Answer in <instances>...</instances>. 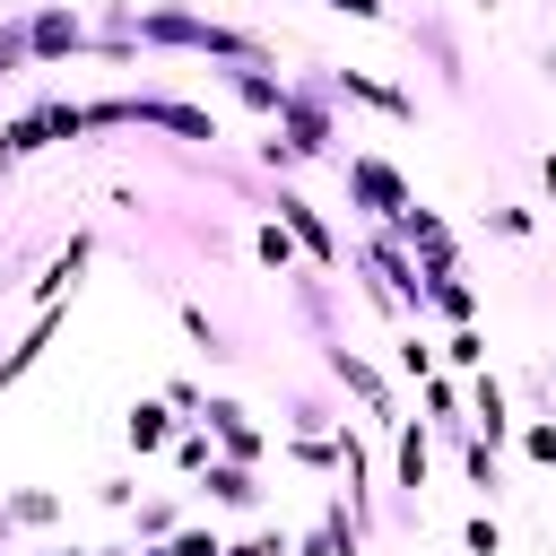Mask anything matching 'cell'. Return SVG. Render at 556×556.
Segmentation results:
<instances>
[{
	"instance_id": "8d00e7d4",
	"label": "cell",
	"mask_w": 556,
	"mask_h": 556,
	"mask_svg": "<svg viewBox=\"0 0 556 556\" xmlns=\"http://www.w3.org/2000/svg\"><path fill=\"white\" fill-rule=\"evenodd\" d=\"M0 539H9V495H0Z\"/></svg>"
},
{
	"instance_id": "603a6c76",
	"label": "cell",
	"mask_w": 556,
	"mask_h": 556,
	"mask_svg": "<svg viewBox=\"0 0 556 556\" xmlns=\"http://www.w3.org/2000/svg\"><path fill=\"white\" fill-rule=\"evenodd\" d=\"M165 556H226V530H217V521H182V530L165 539Z\"/></svg>"
},
{
	"instance_id": "7402d4cb",
	"label": "cell",
	"mask_w": 556,
	"mask_h": 556,
	"mask_svg": "<svg viewBox=\"0 0 556 556\" xmlns=\"http://www.w3.org/2000/svg\"><path fill=\"white\" fill-rule=\"evenodd\" d=\"M130 530H139V539H174V530H182V504H174V495H148V504H130Z\"/></svg>"
},
{
	"instance_id": "d590c367",
	"label": "cell",
	"mask_w": 556,
	"mask_h": 556,
	"mask_svg": "<svg viewBox=\"0 0 556 556\" xmlns=\"http://www.w3.org/2000/svg\"><path fill=\"white\" fill-rule=\"evenodd\" d=\"M539 70H547V78H556V43H547V61H539Z\"/></svg>"
},
{
	"instance_id": "d6a6232c",
	"label": "cell",
	"mask_w": 556,
	"mask_h": 556,
	"mask_svg": "<svg viewBox=\"0 0 556 556\" xmlns=\"http://www.w3.org/2000/svg\"><path fill=\"white\" fill-rule=\"evenodd\" d=\"M539 191H547V200H556V156H539Z\"/></svg>"
},
{
	"instance_id": "7c38bea8",
	"label": "cell",
	"mask_w": 556,
	"mask_h": 556,
	"mask_svg": "<svg viewBox=\"0 0 556 556\" xmlns=\"http://www.w3.org/2000/svg\"><path fill=\"white\" fill-rule=\"evenodd\" d=\"M426 313L434 321H478V287L460 278V261L452 269H426Z\"/></svg>"
},
{
	"instance_id": "e0dca14e",
	"label": "cell",
	"mask_w": 556,
	"mask_h": 556,
	"mask_svg": "<svg viewBox=\"0 0 556 556\" xmlns=\"http://www.w3.org/2000/svg\"><path fill=\"white\" fill-rule=\"evenodd\" d=\"M252 252H261V269H278V278H295V269H313V261L295 252V235H287L278 217H261V226H252Z\"/></svg>"
},
{
	"instance_id": "5bb4252c",
	"label": "cell",
	"mask_w": 556,
	"mask_h": 556,
	"mask_svg": "<svg viewBox=\"0 0 556 556\" xmlns=\"http://www.w3.org/2000/svg\"><path fill=\"white\" fill-rule=\"evenodd\" d=\"M460 469H469V495H504V443H486V434H460Z\"/></svg>"
},
{
	"instance_id": "4316f807",
	"label": "cell",
	"mask_w": 556,
	"mask_h": 556,
	"mask_svg": "<svg viewBox=\"0 0 556 556\" xmlns=\"http://www.w3.org/2000/svg\"><path fill=\"white\" fill-rule=\"evenodd\" d=\"M460 547H469V556H504V530H495V513H469V521H460Z\"/></svg>"
},
{
	"instance_id": "ab89813d",
	"label": "cell",
	"mask_w": 556,
	"mask_h": 556,
	"mask_svg": "<svg viewBox=\"0 0 556 556\" xmlns=\"http://www.w3.org/2000/svg\"><path fill=\"white\" fill-rule=\"evenodd\" d=\"M547 374H556V356H547Z\"/></svg>"
},
{
	"instance_id": "74e56055",
	"label": "cell",
	"mask_w": 556,
	"mask_h": 556,
	"mask_svg": "<svg viewBox=\"0 0 556 556\" xmlns=\"http://www.w3.org/2000/svg\"><path fill=\"white\" fill-rule=\"evenodd\" d=\"M96 556H130V547H96Z\"/></svg>"
},
{
	"instance_id": "484cf974",
	"label": "cell",
	"mask_w": 556,
	"mask_h": 556,
	"mask_svg": "<svg viewBox=\"0 0 556 556\" xmlns=\"http://www.w3.org/2000/svg\"><path fill=\"white\" fill-rule=\"evenodd\" d=\"M35 52H26V17H0V78H26Z\"/></svg>"
},
{
	"instance_id": "44dd1931",
	"label": "cell",
	"mask_w": 556,
	"mask_h": 556,
	"mask_svg": "<svg viewBox=\"0 0 556 556\" xmlns=\"http://www.w3.org/2000/svg\"><path fill=\"white\" fill-rule=\"evenodd\" d=\"M330 426H339L330 391H295V400H287V434H330Z\"/></svg>"
},
{
	"instance_id": "277c9868",
	"label": "cell",
	"mask_w": 556,
	"mask_h": 556,
	"mask_svg": "<svg viewBox=\"0 0 556 556\" xmlns=\"http://www.w3.org/2000/svg\"><path fill=\"white\" fill-rule=\"evenodd\" d=\"M269 208H278V226L295 235V252H304L321 278H348V252H339V235L321 226V208H313L304 191H287V182H278V191H269Z\"/></svg>"
},
{
	"instance_id": "d4e9b609",
	"label": "cell",
	"mask_w": 556,
	"mask_h": 556,
	"mask_svg": "<svg viewBox=\"0 0 556 556\" xmlns=\"http://www.w3.org/2000/svg\"><path fill=\"white\" fill-rule=\"evenodd\" d=\"M513 434H521V460H539V469H556V417H521Z\"/></svg>"
},
{
	"instance_id": "83f0119b",
	"label": "cell",
	"mask_w": 556,
	"mask_h": 556,
	"mask_svg": "<svg viewBox=\"0 0 556 556\" xmlns=\"http://www.w3.org/2000/svg\"><path fill=\"white\" fill-rule=\"evenodd\" d=\"M486 235H504V243H521V235H539V217H530V208H486Z\"/></svg>"
},
{
	"instance_id": "52a82bcc",
	"label": "cell",
	"mask_w": 556,
	"mask_h": 556,
	"mask_svg": "<svg viewBox=\"0 0 556 556\" xmlns=\"http://www.w3.org/2000/svg\"><path fill=\"white\" fill-rule=\"evenodd\" d=\"M426 469H434V434H426L417 417H391V486H400V513H408V521H417Z\"/></svg>"
},
{
	"instance_id": "8992f818",
	"label": "cell",
	"mask_w": 556,
	"mask_h": 556,
	"mask_svg": "<svg viewBox=\"0 0 556 556\" xmlns=\"http://www.w3.org/2000/svg\"><path fill=\"white\" fill-rule=\"evenodd\" d=\"M200 426L217 434V452H226V460H252V469H261V452H269V434L252 426V408H243V400H226V391H208V400H200Z\"/></svg>"
},
{
	"instance_id": "ffe728a7",
	"label": "cell",
	"mask_w": 556,
	"mask_h": 556,
	"mask_svg": "<svg viewBox=\"0 0 556 556\" xmlns=\"http://www.w3.org/2000/svg\"><path fill=\"white\" fill-rule=\"evenodd\" d=\"M52 521H61V495L52 486H17L9 495V530H52Z\"/></svg>"
},
{
	"instance_id": "ba28073f",
	"label": "cell",
	"mask_w": 556,
	"mask_h": 556,
	"mask_svg": "<svg viewBox=\"0 0 556 556\" xmlns=\"http://www.w3.org/2000/svg\"><path fill=\"white\" fill-rule=\"evenodd\" d=\"M321 78H330L339 104H365V113H382V122H417V96L391 87V78H374V70H321Z\"/></svg>"
},
{
	"instance_id": "f35d334b",
	"label": "cell",
	"mask_w": 556,
	"mask_h": 556,
	"mask_svg": "<svg viewBox=\"0 0 556 556\" xmlns=\"http://www.w3.org/2000/svg\"><path fill=\"white\" fill-rule=\"evenodd\" d=\"M478 9H504V0H478Z\"/></svg>"
},
{
	"instance_id": "4dcf8cb0",
	"label": "cell",
	"mask_w": 556,
	"mask_h": 556,
	"mask_svg": "<svg viewBox=\"0 0 556 556\" xmlns=\"http://www.w3.org/2000/svg\"><path fill=\"white\" fill-rule=\"evenodd\" d=\"M96 504H104V513H130V504H139V486H130V478H104V486H96Z\"/></svg>"
},
{
	"instance_id": "2e32d148",
	"label": "cell",
	"mask_w": 556,
	"mask_h": 556,
	"mask_svg": "<svg viewBox=\"0 0 556 556\" xmlns=\"http://www.w3.org/2000/svg\"><path fill=\"white\" fill-rule=\"evenodd\" d=\"M52 148V130H43V113H17V122H0V174H17L26 156H43Z\"/></svg>"
},
{
	"instance_id": "30bf717a",
	"label": "cell",
	"mask_w": 556,
	"mask_h": 556,
	"mask_svg": "<svg viewBox=\"0 0 556 556\" xmlns=\"http://www.w3.org/2000/svg\"><path fill=\"white\" fill-rule=\"evenodd\" d=\"M460 391H469V434H486V443H504V434L521 426V417H513V400H504V374H486V365H478V374H469Z\"/></svg>"
},
{
	"instance_id": "8fae6325",
	"label": "cell",
	"mask_w": 556,
	"mask_h": 556,
	"mask_svg": "<svg viewBox=\"0 0 556 556\" xmlns=\"http://www.w3.org/2000/svg\"><path fill=\"white\" fill-rule=\"evenodd\" d=\"M200 486H208V504H226V513H261V486H252V460H208L200 469Z\"/></svg>"
},
{
	"instance_id": "e575fe53",
	"label": "cell",
	"mask_w": 556,
	"mask_h": 556,
	"mask_svg": "<svg viewBox=\"0 0 556 556\" xmlns=\"http://www.w3.org/2000/svg\"><path fill=\"white\" fill-rule=\"evenodd\" d=\"M35 556H96V547H35Z\"/></svg>"
},
{
	"instance_id": "7a4b0ae2",
	"label": "cell",
	"mask_w": 556,
	"mask_h": 556,
	"mask_svg": "<svg viewBox=\"0 0 556 556\" xmlns=\"http://www.w3.org/2000/svg\"><path fill=\"white\" fill-rule=\"evenodd\" d=\"M339 174H348V208H365L374 226H391V217L417 200V191H408V174H400L391 156H365V148H348V156H339Z\"/></svg>"
},
{
	"instance_id": "4fadbf2b",
	"label": "cell",
	"mask_w": 556,
	"mask_h": 556,
	"mask_svg": "<svg viewBox=\"0 0 556 556\" xmlns=\"http://www.w3.org/2000/svg\"><path fill=\"white\" fill-rule=\"evenodd\" d=\"M61 321H70V313H61V304H52V313H35V321H26V339H17V348H9V356H0V391H9V382H17V374H26V365H43V348H52V339H61Z\"/></svg>"
},
{
	"instance_id": "6da1fadb",
	"label": "cell",
	"mask_w": 556,
	"mask_h": 556,
	"mask_svg": "<svg viewBox=\"0 0 556 556\" xmlns=\"http://www.w3.org/2000/svg\"><path fill=\"white\" fill-rule=\"evenodd\" d=\"M330 78H287V104H278V139L313 165V156H339V113H330Z\"/></svg>"
},
{
	"instance_id": "9c48e42d",
	"label": "cell",
	"mask_w": 556,
	"mask_h": 556,
	"mask_svg": "<svg viewBox=\"0 0 556 556\" xmlns=\"http://www.w3.org/2000/svg\"><path fill=\"white\" fill-rule=\"evenodd\" d=\"M87 261H96V235H70V243H61L52 261H43V278L26 287V304H35V313H52V304H61L70 287H78V269H87Z\"/></svg>"
},
{
	"instance_id": "ac0fdd59",
	"label": "cell",
	"mask_w": 556,
	"mask_h": 556,
	"mask_svg": "<svg viewBox=\"0 0 556 556\" xmlns=\"http://www.w3.org/2000/svg\"><path fill=\"white\" fill-rule=\"evenodd\" d=\"M165 452H174V469H182V478H200V469H208V460H217V434H208V426H200V417H182V426H174V443H165Z\"/></svg>"
},
{
	"instance_id": "836d02e7",
	"label": "cell",
	"mask_w": 556,
	"mask_h": 556,
	"mask_svg": "<svg viewBox=\"0 0 556 556\" xmlns=\"http://www.w3.org/2000/svg\"><path fill=\"white\" fill-rule=\"evenodd\" d=\"M130 556H165V539H139V547H130Z\"/></svg>"
},
{
	"instance_id": "1f68e13d",
	"label": "cell",
	"mask_w": 556,
	"mask_h": 556,
	"mask_svg": "<svg viewBox=\"0 0 556 556\" xmlns=\"http://www.w3.org/2000/svg\"><path fill=\"white\" fill-rule=\"evenodd\" d=\"M321 9H339V17H356V26H382V17H391L382 0H321Z\"/></svg>"
},
{
	"instance_id": "d6986e66",
	"label": "cell",
	"mask_w": 556,
	"mask_h": 556,
	"mask_svg": "<svg viewBox=\"0 0 556 556\" xmlns=\"http://www.w3.org/2000/svg\"><path fill=\"white\" fill-rule=\"evenodd\" d=\"M434 365H452V374H478V365H486V330H478V321H452V339L434 348Z\"/></svg>"
},
{
	"instance_id": "5b68a950",
	"label": "cell",
	"mask_w": 556,
	"mask_h": 556,
	"mask_svg": "<svg viewBox=\"0 0 556 556\" xmlns=\"http://www.w3.org/2000/svg\"><path fill=\"white\" fill-rule=\"evenodd\" d=\"M26 52H35V70H52L61 52H87V17H78L70 0H43V9H26Z\"/></svg>"
},
{
	"instance_id": "cb8c5ba5",
	"label": "cell",
	"mask_w": 556,
	"mask_h": 556,
	"mask_svg": "<svg viewBox=\"0 0 556 556\" xmlns=\"http://www.w3.org/2000/svg\"><path fill=\"white\" fill-rule=\"evenodd\" d=\"M391 374H400V382H426V374H434V348H426L417 330H408V339H391Z\"/></svg>"
},
{
	"instance_id": "9a60e30c",
	"label": "cell",
	"mask_w": 556,
	"mask_h": 556,
	"mask_svg": "<svg viewBox=\"0 0 556 556\" xmlns=\"http://www.w3.org/2000/svg\"><path fill=\"white\" fill-rule=\"evenodd\" d=\"M174 426H182V417H174L165 400H139V408L122 417V434H130V452H165V443H174Z\"/></svg>"
},
{
	"instance_id": "3957f363",
	"label": "cell",
	"mask_w": 556,
	"mask_h": 556,
	"mask_svg": "<svg viewBox=\"0 0 556 556\" xmlns=\"http://www.w3.org/2000/svg\"><path fill=\"white\" fill-rule=\"evenodd\" d=\"M321 374H330V391H348L374 426H391V408H400V391H391V374L374 365V356H356L348 339H321Z\"/></svg>"
},
{
	"instance_id": "f546056e",
	"label": "cell",
	"mask_w": 556,
	"mask_h": 556,
	"mask_svg": "<svg viewBox=\"0 0 556 556\" xmlns=\"http://www.w3.org/2000/svg\"><path fill=\"white\" fill-rule=\"evenodd\" d=\"M226 556H287V530H252V539H226Z\"/></svg>"
},
{
	"instance_id": "f1b7e54d",
	"label": "cell",
	"mask_w": 556,
	"mask_h": 556,
	"mask_svg": "<svg viewBox=\"0 0 556 556\" xmlns=\"http://www.w3.org/2000/svg\"><path fill=\"white\" fill-rule=\"evenodd\" d=\"M200 400H208V391H200L191 374H174V382H165V408H174V417H200Z\"/></svg>"
}]
</instances>
